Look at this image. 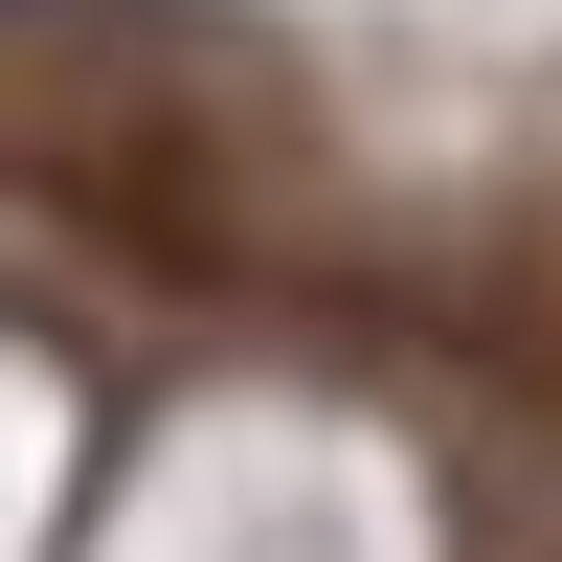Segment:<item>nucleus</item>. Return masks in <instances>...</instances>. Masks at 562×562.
<instances>
[]
</instances>
